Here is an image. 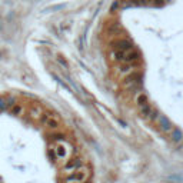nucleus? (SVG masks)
I'll return each instance as SVG.
<instances>
[{"label":"nucleus","mask_w":183,"mask_h":183,"mask_svg":"<svg viewBox=\"0 0 183 183\" xmlns=\"http://www.w3.org/2000/svg\"><path fill=\"white\" fill-rule=\"evenodd\" d=\"M6 103H7V107H12V106H13L14 103H16V102H14V99H9Z\"/></svg>","instance_id":"obj_19"},{"label":"nucleus","mask_w":183,"mask_h":183,"mask_svg":"<svg viewBox=\"0 0 183 183\" xmlns=\"http://www.w3.org/2000/svg\"><path fill=\"white\" fill-rule=\"evenodd\" d=\"M170 139H172V142H175V143H180L183 140V132L180 130V129H172V132H170Z\"/></svg>","instance_id":"obj_8"},{"label":"nucleus","mask_w":183,"mask_h":183,"mask_svg":"<svg viewBox=\"0 0 183 183\" xmlns=\"http://www.w3.org/2000/svg\"><path fill=\"white\" fill-rule=\"evenodd\" d=\"M22 112H23V106L19 105V103H14V105L10 107V113H12L13 116H19V115H22Z\"/></svg>","instance_id":"obj_12"},{"label":"nucleus","mask_w":183,"mask_h":183,"mask_svg":"<svg viewBox=\"0 0 183 183\" xmlns=\"http://www.w3.org/2000/svg\"><path fill=\"white\" fill-rule=\"evenodd\" d=\"M137 60H140V53L137 50H129V52L124 53V59L123 63H136Z\"/></svg>","instance_id":"obj_7"},{"label":"nucleus","mask_w":183,"mask_h":183,"mask_svg":"<svg viewBox=\"0 0 183 183\" xmlns=\"http://www.w3.org/2000/svg\"><path fill=\"white\" fill-rule=\"evenodd\" d=\"M113 47L116 50H122V52H129L133 49V45H132L130 40H126V39H120V40H116L113 43Z\"/></svg>","instance_id":"obj_5"},{"label":"nucleus","mask_w":183,"mask_h":183,"mask_svg":"<svg viewBox=\"0 0 183 183\" xmlns=\"http://www.w3.org/2000/svg\"><path fill=\"white\" fill-rule=\"evenodd\" d=\"M157 124H159L160 130L164 132V133H169V132H172V129H173L172 122H170L166 116H163V115H159V118H157Z\"/></svg>","instance_id":"obj_4"},{"label":"nucleus","mask_w":183,"mask_h":183,"mask_svg":"<svg viewBox=\"0 0 183 183\" xmlns=\"http://www.w3.org/2000/svg\"><path fill=\"white\" fill-rule=\"evenodd\" d=\"M42 123H43L45 127L52 129V130L59 129V126H60L59 119L54 118V116H52V115H46V113H43V116H42Z\"/></svg>","instance_id":"obj_2"},{"label":"nucleus","mask_w":183,"mask_h":183,"mask_svg":"<svg viewBox=\"0 0 183 183\" xmlns=\"http://www.w3.org/2000/svg\"><path fill=\"white\" fill-rule=\"evenodd\" d=\"M140 80H142V74L137 72H130L123 80V85L127 86V87H130V86H136L140 83Z\"/></svg>","instance_id":"obj_3"},{"label":"nucleus","mask_w":183,"mask_h":183,"mask_svg":"<svg viewBox=\"0 0 183 183\" xmlns=\"http://www.w3.org/2000/svg\"><path fill=\"white\" fill-rule=\"evenodd\" d=\"M0 180H1V179H0Z\"/></svg>","instance_id":"obj_23"},{"label":"nucleus","mask_w":183,"mask_h":183,"mask_svg":"<svg viewBox=\"0 0 183 183\" xmlns=\"http://www.w3.org/2000/svg\"><path fill=\"white\" fill-rule=\"evenodd\" d=\"M82 164H83V160H82L80 157H74V159L69 160V162L63 166V172H73V170L79 169Z\"/></svg>","instance_id":"obj_6"},{"label":"nucleus","mask_w":183,"mask_h":183,"mask_svg":"<svg viewBox=\"0 0 183 183\" xmlns=\"http://www.w3.org/2000/svg\"><path fill=\"white\" fill-rule=\"evenodd\" d=\"M136 103H137V106L140 107V106L146 105V103H149V99H147V96H146L144 93H140V94H137V97H136Z\"/></svg>","instance_id":"obj_11"},{"label":"nucleus","mask_w":183,"mask_h":183,"mask_svg":"<svg viewBox=\"0 0 183 183\" xmlns=\"http://www.w3.org/2000/svg\"><path fill=\"white\" fill-rule=\"evenodd\" d=\"M54 152H56V156H57V159L59 157H66V150L63 146H57L56 149H54Z\"/></svg>","instance_id":"obj_15"},{"label":"nucleus","mask_w":183,"mask_h":183,"mask_svg":"<svg viewBox=\"0 0 183 183\" xmlns=\"http://www.w3.org/2000/svg\"><path fill=\"white\" fill-rule=\"evenodd\" d=\"M152 0H142V3H144V4H146V3H150Z\"/></svg>","instance_id":"obj_22"},{"label":"nucleus","mask_w":183,"mask_h":183,"mask_svg":"<svg viewBox=\"0 0 183 183\" xmlns=\"http://www.w3.org/2000/svg\"><path fill=\"white\" fill-rule=\"evenodd\" d=\"M118 6H119L118 1H116V3H113V4H112V9H110V10H112V12H115V10L118 9Z\"/></svg>","instance_id":"obj_21"},{"label":"nucleus","mask_w":183,"mask_h":183,"mask_svg":"<svg viewBox=\"0 0 183 183\" xmlns=\"http://www.w3.org/2000/svg\"><path fill=\"white\" fill-rule=\"evenodd\" d=\"M90 172L87 167H79L76 169V172H72V175H69L67 177H65V183H85L89 179Z\"/></svg>","instance_id":"obj_1"},{"label":"nucleus","mask_w":183,"mask_h":183,"mask_svg":"<svg viewBox=\"0 0 183 183\" xmlns=\"http://www.w3.org/2000/svg\"><path fill=\"white\" fill-rule=\"evenodd\" d=\"M6 107H7L6 100H4V99H0V110H4Z\"/></svg>","instance_id":"obj_18"},{"label":"nucleus","mask_w":183,"mask_h":183,"mask_svg":"<svg viewBox=\"0 0 183 183\" xmlns=\"http://www.w3.org/2000/svg\"><path fill=\"white\" fill-rule=\"evenodd\" d=\"M124 53H126V52H122V50H115V52H113V59L116 60V62H123Z\"/></svg>","instance_id":"obj_13"},{"label":"nucleus","mask_w":183,"mask_h":183,"mask_svg":"<svg viewBox=\"0 0 183 183\" xmlns=\"http://www.w3.org/2000/svg\"><path fill=\"white\" fill-rule=\"evenodd\" d=\"M63 135H53V139H54V140H63Z\"/></svg>","instance_id":"obj_20"},{"label":"nucleus","mask_w":183,"mask_h":183,"mask_svg":"<svg viewBox=\"0 0 183 183\" xmlns=\"http://www.w3.org/2000/svg\"><path fill=\"white\" fill-rule=\"evenodd\" d=\"M66 7L65 3H62V4H53V6H49L46 7V9H43V12L45 13H50V12H60V10H63Z\"/></svg>","instance_id":"obj_10"},{"label":"nucleus","mask_w":183,"mask_h":183,"mask_svg":"<svg viewBox=\"0 0 183 183\" xmlns=\"http://www.w3.org/2000/svg\"><path fill=\"white\" fill-rule=\"evenodd\" d=\"M159 118V113H157V110H152V113L149 115V118L147 119H150V120H155V119Z\"/></svg>","instance_id":"obj_17"},{"label":"nucleus","mask_w":183,"mask_h":183,"mask_svg":"<svg viewBox=\"0 0 183 183\" xmlns=\"http://www.w3.org/2000/svg\"><path fill=\"white\" fill-rule=\"evenodd\" d=\"M56 59H57V62H59V63H60V65H62V66H63L65 69H69V63L66 62V59H65V57H63V56H57Z\"/></svg>","instance_id":"obj_16"},{"label":"nucleus","mask_w":183,"mask_h":183,"mask_svg":"<svg viewBox=\"0 0 183 183\" xmlns=\"http://www.w3.org/2000/svg\"><path fill=\"white\" fill-rule=\"evenodd\" d=\"M133 63H126V65H122L120 66V73H130L132 72V69H133Z\"/></svg>","instance_id":"obj_14"},{"label":"nucleus","mask_w":183,"mask_h":183,"mask_svg":"<svg viewBox=\"0 0 183 183\" xmlns=\"http://www.w3.org/2000/svg\"><path fill=\"white\" fill-rule=\"evenodd\" d=\"M153 107L150 106V103H146V105L140 106V116L142 118H149V115L152 113Z\"/></svg>","instance_id":"obj_9"}]
</instances>
